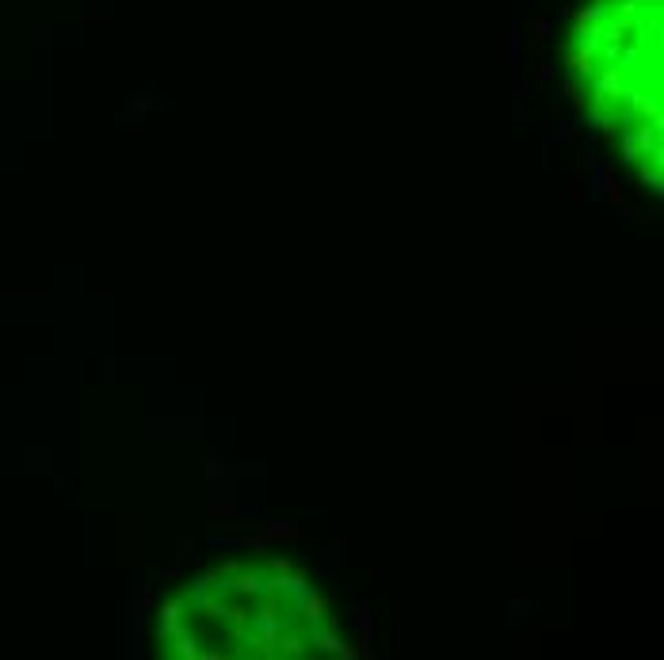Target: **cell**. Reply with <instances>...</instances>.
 <instances>
[{"label": "cell", "instance_id": "1", "mask_svg": "<svg viewBox=\"0 0 664 660\" xmlns=\"http://www.w3.org/2000/svg\"><path fill=\"white\" fill-rule=\"evenodd\" d=\"M569 65L630 130L660 126V0H596L573 31ZM657 134V130H653Z\"/></svg>", "mask_w": 664, "mask_h": 660}]
</instances>
